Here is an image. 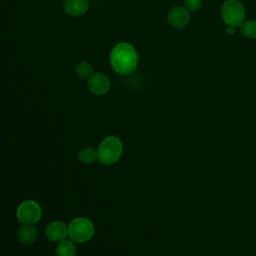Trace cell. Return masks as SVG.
Returning <instances> with one entry per match:
<instances>
[{"label": "cell", "mask_w": 256, "mask_h": 256, "mask_svg": "<svg viewBox=\"0 0 256 256\" xmlns=\"http://www.w3.org/2000/svg\"><path fill=\"white\" fill-rule=\"evenodd\" d=\"M138 53L135 47L127 42L116 44L110 52V63L113 70L119 74L133 72L138 64Z\"/></svg>", "instance_id": "obj_1"}, {"label": "cell", "mask_w": 256, "mask_h": 256, "mask_svg": "<svg viewBox=\"0 0 256 256\" xmlns=\"http://www.w3.org/2000/svg\"><path fill=\"white\" fill-rule=\"evenodd\" d=\"M123 150V143L119 137L107 136L97 147L98 161L103 165H113L119 161Z\"/></svg>", "instance_id": "obj_2"}, {"label": "cell", "mask_w": 256, "mask_h": 256, "mask_svg": "<svg viewBox=\"0 0 256 256\" xmlns=\"http://www.w3.org/2000/svg\"><path fill=\"white\" fill-rule=\"evenodd\" d=\"M95 228L86 217H76L68 224V237L75 243L88 242L94 236Z\"/></svg>", "instance_id": "obj_3"}, {"label": "cell", "mask_w": 256, "mask_h": 256, "mask_svg": "<svg viewBox=\"0 0 256 256\" xmlns=\"http://www.w3.org/2000/svg\"><path fill=\"white\" fill-rule=\"evenodd\" d=\"M221 16L228 26H240L244 22L245 8L237 0H227L222 5Z\"/></svg>", "instance_id": "obj_4"}, {"label": "cell", "mask_w": 256, "mask_h": 256, "mask_svg": "<svg viewBox=\"0 0 256 256\" xmlns=\"http://www.w3.org/2000/svg\"><path fill=\"white\" fill-rule=\"evenodd\" d=\"M42 216L40 205L34 200H25L21 202L16 209V217L22 224L34 225Z\"/></svg>", "instance_id": "obj_5"}, {"label": "cell", "mask_w": 256, "mask_h": 256, "mask_svg": "<svg viewBox=\"0 0 256 256\" xmlns=\"http://www.w3.org/2000/svg\"><path fill=\"white\" fill-rule=\"evenodd\" d=\"M89 91L97 96L106 94L111 87L110 79L103 73H93L87 81Z\"/></svg>", "instance_id": "obj_6"}, {"label": "cell", "mask_w": 256, "mask_h": 256, "mask_svg": "<svg viewBox=\"0 0 256 256\" xmlns=\"http://www.w3.org/2000/svg\"><path fill=\"white\" fill-rule=\"evenodd\" d=\"M167 19L170 26L181 29L190 22V12L184 6H176L169 11Z\"/></svg>", "instance_id": "obj_7"}, {"label": "cell", "mask_w": 256, "mask_h": 256, "mask_svg": "<svg viewBox=\"0 0 256 256\" xmlns=\"http://www.w3.org/2000/svg\"><path fill=\"white\" fill-rule=\"evenodd\" d=\"M45 235L50 241H62L68 237V225L60 220L51 221L45 228Z\"/></svg>", "instance_id": "obj_8"}, {"label": "cell", "mask_w": 256, "mask_h": 256, "mask_svg": "<svg viewBox=\"0 0 256 256\" xmlns=\"http://www.w3.org/2000/svg\"><path fill=\"white\" fill-rule=\"evenodd\" d=\"M88 8V0H64L63 2L64 11L72 17H79L85 14Z\"/></svg>", "instance_id": "obj_9"}, {"label": "cell", "mask_w": 256, "mask_h": 256, "mask_svg": "<svg viewBox=\"0 0 256 256\" xmlns=\"http://www.w3.org/2000/svg\"><path fill=\"white\" fill-rule=\"evenodd\" d=\"M16 236L21 244L31 245L36 241L38 237V231L33 225L23 224L21 227L18 228Z\"/></svg>", "instance_id": "obj_10"}, {"label": "cell", "mask_w": 256, "mask_h": 256, "mask_svg": "<svg viewBox=\"0 0 256 256\" xmlns=\"http://www.w3.org/2000/svg\"><path fill=\"white\" fill-rule=\"evenodd\" d=\"M56 256H76L77 254V246L74 241L71 239H64L62 241L57 242L55 248Z\"/></svg>", "instance_id": "obj_11"}, {"label": "cell", "mask_w": 256, "mask_h": 256, "mask_svg": "<svg viewBox=\"0 0 256 256\" xmlns=\"http://www.w3.org/2000/svg\"><path fill=\"white\" fill-rule=\"evenodd\" d=\"M78 160L85 165H90L93 164L94 162L98 161V154H97V149L87 146L82 148L78 152Z\"/></svg>", "instance_id": "obj_12"}, {"label": "cell", "mask_w": 256, "mask_h": 256, "mask_svg": "<svg viewBox=\"0 0 256 256\" xmlns=\"http://www.w3.org/2000/svg\"><path fill=\"white\" fill-rule=\"evenodd\" d=\"M76 74L82 79H88L93 74V67L88 61H80L75 66Z\"/></svg>", "instance_id": "obj_13"}, {"label": "cell", "mask_w": 256, "mask_h": 256, "mask_svg": "<svg viewBox=\"0 0 256 256\" xmlns=\"http://www.w3.org/2000/svg\"><path fill=\"white\" fill-rule=\"evenodd\" d=\"M240 32L248 38H256V20L244 21L240 25Z\"/></svg>", "instance_id": "obj_14"}, {"label": "cell", "mask_w": 256, "mask_h": 256, "mask_svg": "<svg viewBox=\"0 0 256 256\" xmlns=\"http://www.w3.org/2000/svg\"><path fill=\"white\" fill-rule=\"evenodd\" d=\"M202 6V0H184V7L189 12H195Z\"/></svg>", "instance_id": "obj_15"}, {"label": "cell", "mask_w": 256, "mask_h": 256, "mask_svg": "<svg viewBox=\"0 0 256 256\" xmlns=\"http://www.w3.org/2000/svg\"><path fill=\"white\" fill-rule=\"evenodd\" d=\"M226 31H227L228 34H234V33H235V27H233V26H228V25H227Z\"/></svg>", "instance_id": "obj_16"}]
</instances>
